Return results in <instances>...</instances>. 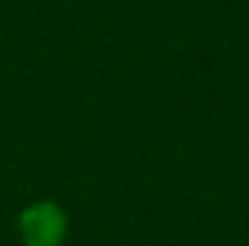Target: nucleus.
<instances>
[{
	"mask_svg": "<svg viewBox=\"0 0 249 246\" xmlns=\"http://www.w3.org/2000/svg\"><path fill=\"white\" fill-rule=\"evenodd\" d=\"M67 232L70 217L55 200H35L18 214V235L23 246H64Z\"/></svg>",
	"mask_w": 249,
	"mask_h": 246,
	"instance_id": "nucleus-1",
	"label": "nucleus"
}]
</instances>
